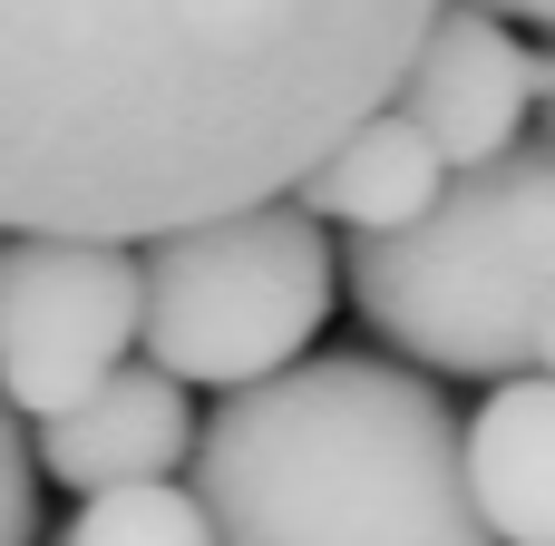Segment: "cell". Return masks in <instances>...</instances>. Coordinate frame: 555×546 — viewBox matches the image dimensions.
Returning <instances> with one entry per match:
<instances>
[{
  "instance_id": "obj_1",
  "label": "cell",
  "mask_w": 555,
  "mask_h": 546,
  "mask_svg": "<svg viewBox=\"0 0 555 546\" xmlns=\"http://www.w3.org/2000/svg\"><path fill=\"white\" fill-rule=\"evenodd\" d=\"M439 0H0V234H107L283 195L390 98Z\"/></svg>"
},
{
  "instance_id": "obj_2",
  "label": "cell",
  "mask_w": 555,
  "mask_h": 546,
  "mask_svg": "<svg viewBox=\"0 0 555 546\" xmlns=\"http://www.w3.org/2000/svg\"><path fill=\"white\" fill-rule=\"evenodd\" d=\"M185 469L215 546H498L449 391L380 352H302L224 391Z\"/></svg>"
},
{
  "instance_id": "obj_3",
  "label": "cell",
  "mask_w": 555,
  "mask_h": 546,
  "mask_svg": "<svg viewBox=\"0 0 555 546\" xmlns=\"http://www.w3.org/2000/svg\"><path fill=\"white\" fill-rule=\"evenodd\" d=\"M341 293L410 371H555V147L449 166L410 225L351 234Z\"/></svg>"
},
{
  "instance_id": "obj_4",
  "label": "cell",
  "mask_w": 555,
  "mask_h": 546,
  "mask_svg": "<svg viewBox=\"0 0 555 546\" xmlns=\"http://www.w3.org/2000/svg\"><path fill=\"white\" fill-rule=\"evenodd\" d=\"M341 303L332 225H312L293 195H254L195 225L146 234L137 254V342L185 391H244L322 342Z\"/></svg>"
},
{
  "instance_id": "obj_5",
  "label": "cell",
  "mask_w": 555,
  "mask_h": 546,
  "mask_svg": "<svg viewBox=\"0 0 555 546\" xmlns=\"http://www.w3.org/2000/svg\"><path fill=\"white\" fill-rule=\"evenodd\" d=\"M137 352V244L0 234V410L49 420Z\"/></svg>"
},
{
  "instance_id": "obj_6",
  "label": "cell",
  "mask_w": 555,
  "mask_h": 546,
  "mask_svg": "<svg viewBox=\"0 0 555 546\" xmlns=\"http://www.w3.org/2000/svg\"><path fill=\"white\" fill-rule=\"evenodd\" d=\"M390 107L439 147V166H478L527 127V39L478 0H439L390 78Z\"/></svg>"
},
{
  "instance_id": "obj_7",
  "label": "cell",
  "mask_w": 555,
  "mask_h": 546,
  "mask_svg": "<svg viewBox=\"0 0 555 546\" xmlns=\"http://www.w3.org/2000/svg\"><path fill=\"white\" fill-rule=\"evenodd\" d=\"M185 449H195L185 381H166L156 361H117L107 381H88L68 410L39 420L29 469L88 498V488H117V479H176Z\"/></svg>"
},
{
  "instance_id": "obj_8",
  "label": "cell",
  "mask_w": 555,
  "mask_h": 546,
  "mask_svg": "<svg viewBox=\"0 0 555 546\" xmlns=\"http://www.w3.org/2000/svg\"><path fill=\"white\" fill-rule=\"evenodd\" d=\"M459 469L498 546H555V371H517L459 420Z\"/></svg>"
},
{
  "instance_id": "obj_9",
  "label": "cell",
  "mask_w": 555,
  "mask_h": 546,
  "mask_svg": "<svg viewBox=\"0 0 555 546\" xmlns=\"http://www.w3.org/2000/svg\"><path fill=\"white\" fill-rule=\"evenodd\" d=\"M439 176H449L439 147L380 98V107H361L283 195H293L312 225H332V234H390V225H410V215L439 195Z\"/></svg>"
},
{
  "instance_id": "obj_10",
  "label": "cell",
  "mask_w": 555,
  "mask_h": 546,
  "mask_svg": "<svg viewBox=\"0 0 555 546\" xmlns=\"http://www.w3.org/2000/svg\"><path fill=\"white\" fill-rule=\"evenodd\" d=\"M59 546H215L195 488L176 479H117V488H88L78 518L59 528Z\"/></svg>"
},
{
  "instance_id": "obj_11",
  "label": "cell",
  "mask_w": 555,
  "mask_h": 546,
  "mask_svg": "<svg viewBox=\"0 0 555 546\" xmlns=\"http://www.w3.org/2000/svg\"><path fill=\"white\" fill-rule=\"evenodd\" d=\"M0 546H39V469H29L10 410H0Z\"/></svg>"
},
{
  "instance_id": "obj_12",
  "label": "cell",
  "mask_w": 555,
  "mask_h": 546,
  "mask_svg": "<svg viewBox=\"0 0 555 546\" xmlns=\"http://www.w3.org/2000/svg\"><path fill=\"white\" fill-rule=\"evenodd\" d=\"M527 107L546 117V147H555V39H546V49H527Z\"/></svg>"
},
{
  "instance_id": "obj_13",
  "label": "cell",
  "mask_w": 555,
  "mask_h": 546,
  "mask_svg": "<svg viewBox=\"0 0 555 546\" xmlns=\"http://www.w3.org/2000/svg\"><path fill=\"white\" fill-rule=\"evenodd\" d=\"M488 20H507V29H546L555 39V0H478Z\"/></svg>"
}]
</instances>
